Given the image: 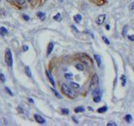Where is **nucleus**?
Masks as SVG:
<instances>
[{
  "mask_svg": "<svg viewBox=\"0 0 134 126\" xmlns=\"http://www.w3.org/2000/svg\"><path fill=\"white\" fill-rule=\"evenodd\" d=\"M107 109H108L107 106H103V107H102V108H98L97 109V112L99 114H103V113H106V112L107 111Z\"/></svg>",
  "mask_w": 134,
  "mask_h": 126,
  "instance_id": "nucleus-16",
  "label": "nucleus"
},
{
  "mask_svg": "<svg viewBox=\"0 0 134 126\" xmlns=\"http://www.w3.org/2000/svg\"><path fill=\"white\" fill-rule=\"evenodd\" d=\"M50 89H51V91L54 92V95H55V97H56L57 98H59V99H61V98H62V97H61V94H60V93H59V92L56 91V90H55V89H54V88H53V87H51V88H50Z\"/></svg>",
  "mask_w": 134,
  "mask_h": 126,
  "instance_id": "nucleus-20",
  "label": "nucleus"
},
{
  "mask_svg": "<svg viewBox=\"0 0 134 126\" xmlns=\"http://www.w3.org/2000/svg\"><path fill=\"white\" fill-rule=\"evenodd\" d=\"M93 100H94L95 103H100L101 100H102V97H93Z\"/></svg>",
  "mask_w": 134,
  "mask_h": 126,
  "instance_id": "nucleus-29",
  "label": "nucleus"
},
{
  "mask_svg": "<svg viewBox=\"0 0 134 126\" xmlns=\"http://www.w3.org/2000/svg\"><path fill=\"white\" fill-rule=\"evenodd\" d=\"M54 20H55V21H57V22H61V20H62V16H61V14L60 13H56V15L55 16H54Z\"/></svg>",
  "mask_w": 134,
  "mask_h": 126,
  "instance_id": "nucleus-18",
  "label": "nucleus"
},
{
  "mask_svg": "<svg viewBox=\"0 0 134 126\" xmlns=\"http://www.w3.org/2000/svg\"><path fill=\"white\" fill-rule=\"evenodd\" d=\"M70 87H73L74 89H77V88L80 87V85H79L78 83H74V82H71V83H70Z\"/></svg>",
  "mask_w": 134,
  "mask_h": 126,
  "instance_id": "nucleus-24",
  "label": "nucleus"
},
{
  "mask_svg": "<svg viewBox=\"0 0 134 126\" xmlns=\"http://www.w3.org/2000/svg\"><path fill=\"white\" fill-rule=\"evenodd\" d=\"M5 76H4V74H3V73H0V82L3 83H5Z\"/></svg>",
  "mask_w": 134,
  "mask_h": 126,
  "instance_id": "nucleus-27",
  "label": "nucleus"
},
{
  "mask_svg": "<svg viewBox=\"0 0 134 126\" xmlns=\"http://www.w3.org/2000/svg\"><path fill=\"white\" fill-rule=\"evenodd\" d=\"M81 20H82V16H81V14H79V13L74 16V20L75 21V23L79 24L81 21Z\"/></svg>",
  "mask_w": 134,
  "mask_h": 126,
  "instance_id": "nucleus-15",
  "label": "nucleus"
},
{
  "mask_svg": "<svg viewBox=\"0 0 134 126\" xmlns=\"http://www.w3.org/2000/svg\"><path fill=\"white\" fill-rule=\"evenodd\" d=\"M127 38H128V40H129L130 41H132V42H133V41H134V35H128Z\"/></svg>",
  "mask_w": 134,
  "mask_h": 126,
  "instance_id": "nucleus-34",
  "label": "nucleus"
},
{
  "mask_svg": "<svg viewBox=\"0 0 134 126\" xmlns=\"http://www.w3.org/2000/svg\"><path fill=\"white\" fill-rule=\"evenodd\" d=\"M36 15H37V17L39 18L41 21H44L46 19V15H45V13L44 12H38L36 13Z\"/></svg>",
  "mask_w": 134,
  "mask_h": 126,
  "instance_id": "nucleus-11",
  "label": "nucleus"
},
{
  "mask_svg": "<svg viewBox=\"0 0 134 126\" xmlns=\"http://www.w3.org/2000/svg\"><path fill=\"white\" fill-rule=\"evenodd\" d=\"M28 50H29V46L28 45H23V51H27Z\"/></svg>",
  "mask_w": 134,
  "mask_h": 126,
  "instance_id": "nucleus-35",
  "label": "nucleus"
},
{
  "mask_svg": "<svg viewBox=\"0 0 134 126\" xmlns=\"http://www.w3.org/2000/svg\"><path fill=\"white\" fill-rule=\"evenodd\" d=\"M53 50H54V43L50 42L48 45V47H47V56L50 55L52 53V51H53Z\"/></svg>",
  "mask_w": 134,
  "mask_h": 126,
  "instance_id": "nucleus-9",
  "label": "nucleus"
},
{
  "mask_svg": "<svg viewBox=\"0 0 134 126\" xmlns=\"http://www.w3.org/2000/svg\"><path fill=\"white\" fill-rule=\"evenodd\" d=\"M78 57H79V59H80L85 65L87 66V67H92V65H93L92 60H91V57H90L89 56H87L86 54L81 53V54H79Z\"/></svg>",
  "mask_w": 134,
  "mask_h": 126,
  "instance_id": "nucleus-2",
  "label": "nucleus"
},
{
  "mask_svg": "<svg viewBox=\"0 0 134 126\" xmlns=\"http://www.w3.org/2000/svg\"><path fill=\"white\" fill-rule=\"evenodd\" d=\"M129 9H130V10H132V11H134V1L132 2V4L130 5L129 6Z\"/></svg>",
  "mask_w": 134,
  "mask_h": 126,
  "instance_id": "nucleus-36",
  "label": "nucleus"
},
{
  "mask_svg": "<svg viewBox=\"0 0 134 126\" xmlns=\"http://www.w3.org/2000/svg\"><path fill=\"white\" fill-rule=\"evenodd\" d=\"M16 2H17L20 5H24L25 4V0H16Z\"/></svg>",
  "mask_w": 134,
  "mask_h": 126,
  "instance_id": "nucleus-33",
  "label": "nucleus"
},
{
  "mask_svg": "<svg viewBox=\"0 0 134 126\" xmlns=\"http://www.w3.org/2000/svg\"><path fill=\"white\" fill-rule=\"evenodd\" d=\"M106 125L107 126H117V123H115L114 121H109L107 124H106Z\"/></svg>",
  "mask_w": 134,
  "mask_h": 126,
  "instance_id": "nucleus-31",
  "label": "nucleus"
},
{
  "mask_svg": "<svg viewBox=\"0 0 134 126\" xmlns=\"http://www.w3.org/2000/svg\"><path fill=\"white\" fill-rule=\"evenodd\" d=\"M85 32H86V33H87V34H90V35H91V36L92 38H94V35H93V34H92V33H91V31L86 30V31H85Z\"/></svg>",
  "mask_w": 134,
  "mask_h": 126,
  "instance_id": "nucleus-39",
  "label": "nucleus"
},
{
  "mask_svg": "<svg viewBox=\"0 0 134 126\" xmlns=\"http://www.w3.org/2000/svg\"><path fill=\"white\" fill-rule=\"evenodd\" d=\"M18 111H20V112H21V113H23V110H22V108H20V107H18Z\"/></svg>",
  "mask_w": 134,
  "mask_h": 126,
  "instance_id": "nucleus-43",
  "label": "nucleus"
},
{
  "mask_svg": "<svg viewBox=\"0 0 134 126\" xmlns=\"http://www.w3.org/2000/svg\"><path fill=\"white\" fill-rule=\"evenodd\" d=\"M102 40L106 44V45H110V43H111V42H110V40H109L107 39V38H106V37L105 36V35H103V36H102Z\"/></svg>",
  "mask_w": 134,
  "mask_h": 126,
  "instance_id": "nucleus-28",
  "label": "nucleus"
},
{
  "mask_svg": "<svg viewBox=\"0 0 134 126\" xmlns=\"http://www.w3.org/2000/svg\"><path fill=\"white\" fill-rule=\"evenodd\" d=\"M7 34H8L7 29L5 28V27H0V35H3V36H4V35Z\"/></svg>",
  "mask_w": 134,
  "mask_h": 126,
  "instance_id": "nucleus-17",
  "label": "nucleus"
},
{
  "mask_svg": "<svg viewBox=\"0 0 134 126\" xmlns=\"http://www.w3.org/2000/svg\"><path fill=\"white\" fill-rule=\"evenodd\" d=\"M98 86H99V77H98L97 74H94L91 79V83H90V90H91V92L98 88Z\"/></svg>",
  "mask_w": 134,
  "mask_h": 126,
  "instance_id": "nucleus-3",
  "label": "nucleus"
},
{
  "mask_svg": "<svg viewBox=\"0 0 134 126\" xmlns=\"http://www.w3.org/2000/svg\"><path fill=\"white\" fill-rule=\"evenodd\" d=\"M65 78L67 79V80H72L73 74L72 73H65Z\"/></svg>",
  "mask_w": 134,
  "mask_h": 126,
  "instance_id": "nucleus-25",
  "label": "nucleus"
},
{
  "mask_svg": "<svg viewBox=\"0 0 134 126\" xmlns=\"http://www.w3.org/2000/svg\"><path fill=\"white\" fill-rule=\"evenodd\" d=\"M75 68L78 71H81V72L84 71V66L82 64H81V63H77V64L75 65Z\"/></svg>",
  "mask_w": 134,
  "mask_h": 126,
  "instance_id": "nucleus-22",
  "label": "nucleus"
},
{
  "mask_svg": "<svg viewBox=\"0 0 134 126\" xmlns=\"http://www.w3.org/2000/svg\"><path fill=\"white\" fill-rule=\"evenodd\" d=\"M88 109H89L90 111H92V112L94 111V109H93V108H91V107H88Z\"/></svg>",
  "mask_w": 134,
  "mask_h": 126,
  "instance_id": "nucleus-42",
  "label": "nucleus"
},
{
  "mask_svg": "<svg viewBox=\"0 0 134 126\" xmlns=\"http://www.w3.org/2000/svg\"><path fill=\"white\" fill-rule=\"evenodd\" d=\"M86 111V109H85L84 107L82 106H79V107H76V108H75V109H74V112L75 113H83V112Z\"/></svg>",
  "mask_w": 134,
  "mask_h": 126,
  "instance_id": "nucleus-12",
  "label": "nucleus"
},
{
  "mask_svg": "<svg viewBox=\"0 0 134 126\" xmlns=\"http://www.w3.org/2000/svg\"><path fill=\"white\" fill-rule=\"evenodd\" d=\"M8 2H9V3H12V2H13V0H7Z\"/></svg>",
  "mask_w": 134,
  "mask_h": 126,
  "instance_id": "nucleus-44",
  "label": "nucleus"
},
{
  "mask_svg": "<svg viewBox=\"0 0 134 126\" xmlns=\"http://www.w3.org/2000/svg\"><path fill=\"white\" fill-rule=\"evenodd\" d=\"M71 28L74 29V30H75V32H77V33H79V32H80V31H79L78 30V29H77V28H76V27L75 26V25H73V24H72V25H71Z\"/></svg>",
  "mask_w": 134,
  "mask_h": 126,
  "instance_id": "nucleus-38",
  "label": "nucleus"
},
{
  "mask_svg": "<svg viewBox=\"0 0 134 126\" xmlns=\"http://www.w3.org/2000/svg\"><path fill=\"white\" fill-rule=\"evenodd\" d=\"M72 120H73L74 122L75 123V124H79V121H78V119H76L75 117H74V116H73V117H72Z\"/></svg>",
  "mask_w": 134,
  "mask_h": 126,
  "instance_id": "nucleus-37",
  "label": "nucleus"
},
{
  "mask_svg": "<svg viewBox=\"0 0 134 126\" xmlns=\"http://www.w3.org/2000/svg\"><path fill=\"white\" fill-rule=\"evenodd\" d=\"M24 71H25L26 75L28 76L29 77H31V76H32V72H31V70H30V68H29V67H25V69H24Z\"/></svg>",
  "mask_w": 134,
  "mask_h": 126,
  "instance_id": "nucleus-19",
  "label": "nucleus"
},
{
  "mask_svg": "<svg viewBox=\"0 0 134 126\" xmlns=\"http://www.w3.org/2000/svg\"><path fill=\"white\" fill-rule=\"evenodd\" d=\"M5 91H6V92H7V93H9L10 96H13V92H12V91H11V90H10V88H9V87H5Z\"/></svg>",
  "mask_w": 134,
  "mask_h": 126,
  "instance_id": "nucleus-30",
  "label": "nucleus"
},
{
  "mask_svg": "<svg viewBox=\"0 0 134 126\" xmlns=\"http://www.w3.org/2000/svg\"><path fill=\"white\" fill-rule=\"evenodd\" d=\"M124 119L127 124H131V123L132 122V117L131 114H127V115L124 117Z\"/></svg>",
  "mask_w": 134,
  "mask_h": 126,
  "instance_id": "nucleus-14",
  "label": "nucleus"
},
{
  "mask_svg": "<svg viewBox=\"0 0 134 126\" xmlns=\"http://www.w3.org/2000/svg\"><path fill=\"white\" fill-rule=\"evenodd\" d=\"M29 102L31 103H34V99H32V98H29Z\"/></svg>",
  "mask_w": 134,
  "mask_h": 126,
  "instance_id": "nucleus-40",
  "label": "nucleus"
},
{
  "mask_svg": "<svg viewBox=\"0 0 134 126\" xmlns=\"http://www.w3.org/2000/svg\"><path fill=\"white\" fill-rule=\"evenodd\" d=\"M61 113L62 114H65V115H67L70 113V110L68 108H62L61 109Z\"/></svg>",
  "mask_w": 134,
  "mask_h": 126,
  "instance_id": "nucleus-26",
  "label": "nucleus"
},
{
  "mask_svg": "<svg viewBox=\"0 0 134 126\" xmlns=\"http://www.w3.org/2000/svg\"><path fill=\"white\" fill-rule=\"evenodd\" d=\"M91 95L92 97H102V91H101V89L99 88H97L95 90H94V91L91 92Z\"/></svg>",
  "mask_w": 134,
  "mask_h": 126,
  "instance_id": "nucleus-8",
  "label": "nucleus"
},
{
  "mask_svg": "<svg viewBox=\"0 0 134 126\" xmlns=\"http://www.w3.org/2000/svg\"><path fill=\"white\" fill-rule=\"evenodd\" d=\"M93 2L95 3V4L99 5V6H101V5H103L104 4H105L106 0H92Z\"/></svg>",
  "mask_w": 134,
  "mask_h": 126,
  "instance_id": "nucleus-21",
  "label": "nucleus"
},
{
  "mask_svg": "<svg viewBox=\"0 0 134 126\" xmlns=\"http://www.w3.org/2000/svg\"><path fill=\"white\" fill-rule=\"evenodd\" d=\"M23 19L25 21H29V20H30V18H29V15H27V14H23Z\"/></svg>",
  "mask_w": 134,
  "mask_h": 126,
  "instance_id": "nucleus-32",
  "label": "nucleus"
},
{
  "mask_svg": "<svg viewBox=\"0 0 134 126\" xmlns=\"http://www.w3.org/2000/svg\"><path fill=\"white\" fill-rule=\"evenodd\" d=\"M61 91L65 96H67V97L70 98H75L77 96V92L74 90L73 87H69L65 83H63L61 85Z\"/></svg>",
  "mask_w": 134,
  "mask_h": 126,
  "instance_id": "nucleus-1",
  "label": "nucleus"
},
{
  "mask_svg": "<svg viewBox=\"0 0 134 126\" xmlns=\"http://www.w3.org/2000/svg\"><path fill=\"white\" fill-rule=\"evenodd\" d=\"M5 62L8 67H12L13 66V56L12 52H11L10 49H7L5 51Z\"/></svg>",
  "mask_w": 134,
  "mask_h": 126,
  "instance_id": "nucleus-4",
  "label": "nucleus"
},
{
  "mask_svg": "<svg viewBox=\"0 0 134 126\" xmlns=\"http://www.w3.org/2000/svg\"><path fill=\"white\" fill-rule=\"evenodd\" d=\"M121 80H122V87H125L126 83H127V78H126V76L125 75H122Z\"/></svg>",
  "mask_w": 134,
  "mask_h": 126,
  "instance_id": "nucleus-23",
  "label": "nucleus"
},
{
  "mask_svg": "<svg viewBox=\"0 0 134 126\" xmlns=\"http://www.w3.org/2000/svg\"><path fill=\"white\" fill-rule=\"evenodd\" d=\"M45 73H46V76H47L49 81H50V83H51L52 86H53V87H55V82H54L53 76H52V74L50 73V71L46 70V71H45Z\"/></svg>",
  "mask_w": 134,
  "mask_h": 126,
  "instance_id": "nucleus-6",
  "label": "nucleus"
},
{
  "mask_svg": "<svg viewBox=\"0 0 134 126\" xmlns=\"http://www.w3.org/2000/svg\"><path fill=\"white\" fill-rule=\"evenodd\" d=\"M0 1H1V0H0Z\"/></svg>",
  "mask_w": 134,
  "mask_h": 126,
  "instance_id": "nucleus-45",
  "label": "nucleus"
},
{
  "mask_svg": "<svg viewBox=\"0 0 134 126\" xmlns=\"http://www.w3.org/2000/svg\"><path fill=\"white\" fill-rule=\"evenodd\" d=\"M94 58L95 60V62H97V64L98 67H101V65H102V58H101V56L99 55H97L95 54L94 55Z\"/></svg>",
  "mask_w": 134,
  "mask_h": 126,
  "instance_id": "nucleus-10",
  "label": "nucleus"
},
{
  "mask_svg": "<svg viewBox=\"0 0 134 126\" xmlns=\"http://www.w3.org/2000/svg\"><path fill=\"white\" fill-rule=\"evenodd\" d=\"M128 25L127 24H125V25L123 26V28H122V36L125 37V36H127V31H128Z\"/></svg>",
  "mask_w": 134,
  "mask_h": 126,
  "instance_id": "nucleus-13",
  "label": "nucleus"
},
{
  "mask_svg": "<svg viewBox=\"0 0 134 126\" xmlns=\"http://www.w3.org/2000/svg\"><path fill=\"white\" fill-rule=\"evenodd\" d=\"M106 14L105 13H103V14H100L97 16V20H95V23H97L98 25H102V24L105 22V20H106Z\"/></svg>",
  "mask_w": 134,
  "mask_h": 126,
  "instance_id": "nucleus-5",
  "label": "nucleus"
},
{
  "mask_svg": "<svg viewBox=\"0 0 134 126\" xmlns=\"http://www.w3.org/2000/svg\"><path fill=\"white\" fill-rule=\"evenodd\" d=\"M106 29H107V30H109V29H110V25H109V24H106Z\"/></svg>",
  "mask_w": 134,
  "mask_h": 126,
  "instance_id": "nucleus-41",
  "label": "nucleus"
},
{
  "mask_svg": "<svg viewBox=\"0 0 134 126\" xmlns=\"http://www.w3.org/2000/svg\"><path fill=\"white\" fill-rule=\"evenodd\" d=\"M34 117L35 121H36L37 123H39V124H45L46 120H45V119H44V118H43L42 116L39 115V114H34Z\"/></svg>",
  "mask_w": 134,
  "mask_h": 126,
  "instance_id": "nucleus-7",
  "label": "nucleus"
}]
</instances>
